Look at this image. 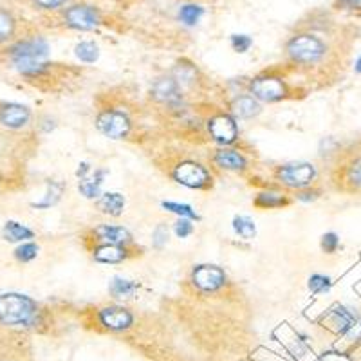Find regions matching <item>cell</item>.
Here are the masks:
<instances>
[{
  "label": "cell",
  "mask_w": 361,
  "mask_h": 361,
  "mask_svg": "<svg viewBox=\"0 0 361 361\" xmlns=\"http://www.w3.org/2000/svg\"><path fill=\"white\" fill-rule=\"evenodd\" d=\"M33 2L35 6H38L42 9H58L62 8L67 0H33Z\"/></svg>",
  "instance_id": "39"
},
{
  "label": "cell",
  "mask_w": 361,
  "mask_h": 361,
  "mask_svg": "<svg viewBox=\"0 0 361 361\" xmlns=\"http://www.w3.org/2000/svg\"><path fill=\"white\" fill-rule=\"evenodd\" d=\"M288 56L300 66H314L327 54V44L312 33H298L289 38L286 45Z\"/></svg>",
  "instance_id": "3"
},
{
  "label": "cell",
  "mask_w": 361,
  "mask_h": 361,
  "mask_svg": "<svg viewBox=\"0 0 361 361\" xmlns=\"http://www.w3.org/2000/svg\"><path fill=\"white\" fill-rule=\"evenodd\" d=\"M208 132L221 145H231L238 137V127L235 123V118L228 114H217L209 118Z\"/></svg>",
  "instance_id": "12"
},
{
  "label": "cell",
  "mask_w": 361,
  "mask_h": 361,
  "mask_svg": "<svg viewBox=\"0 0 361 361\" xmlns=\"http://www.w3.org/2000/svg\"><path fill=\"white\" fill-rule=\"evenodd\" d=\"M130 118L123 111H103L96 118V128L111 140H123L130 132Z\"/></svg>",
  "instance_id": "8"
},
{
  "label": "cell",
  "mask_w": 361,
  "mask_h": 361,
  "mask_svg": "<svg viewBox=\"0 0 361 361\" xmlns=\"http://www.w3.org/2000/svg\"><path fill=\"white\" fill-rule=\"evenodd\" d=\"M338 247H340V237L334 231H329V233L322 237V250H324V253L333 255L336 253Z\"/></svg>",
  "instance_id": "34"
},
{
  "label": "cell",
  "mask_w": 361,
  "mask_h": 361,
  "mask_svg": "<svg viewBox=\"0 0 361 361\" xmlns=\"http://www.w3.org/2000/svg\"><path fill=\"white\" fill-rule=\"evenodd\" d=\"M15 31H17V20L13 17V13L0 8V44L11 40L15 37Z\"/></svg>",
  "instance_id": "27"
},
{
  "label": "cell",
  "mask_w": 361,
  "mask_h": 361,
  "mask_svg": "<svg viewBox=\"0 0 361 361\" xmlns=\"http://www.w3.org/2000/svg\"><path fill=\"white\" fill-rule=\"evenodd\" d=\"M102 214L111 215V217H119L125 209V197L118 192H105L96 202Z\"/></svg>",
  "instance_id": "19"
},
{
  "label": "cell",
  "mask_w": 361,
  "mask_h": 361,
  "mask_svg": "<svg viewBox=\"0 0 361 361\" xmlns=\"http://www.w3.org/2000/svg\"><path fill=\"white\" fill-rule=\"evenodd\" d=\"M193 230H195V228H193L192 221H188V219H179V221L173 224V233L179 238L190 237V235L193 233Z\"/></svg>",
  "instance_id": "36"
},
{
  "label": "cell",
  "mask_w": 361,
  "mask_h": 361,
  "mask_svg": "<svg viewBox=\"0 0 361 361\" xmlns=\"http://www.w3.org/2000/svg\"><path fill=\"white\" fill-rule=\"evenodd\" d=\"M345 180L349 183L350 188L361 190V156L354 157L347 169H345Z\"/></svg>",
  "instance_id": "31"
},
{
  "label": "cell",
  "mask_w": 361,
  "mask_h": 361,
  "mask_svg": "<svg viewBox=\"0 0 361 361\" xmlns=\"http://www.w3.org/2000/svg\"><path fill=\"white\" fill-rule=\"evenodd\" d=\"M233 231L238 237H243L244 240H251L257 235V226H255V222L250 217L238 215V217L233 219Z\"/></svg>",
  "instance_id": "29"
},
{
  "label": "cell",
  "mask_w": 361,
  "mask_h": 361,
  "mask_svg": "<svg viewBox=\"0 0 361 361\" xmlns=\"http://www.w3.org/2000/svg\"><path fill=\"white\" fill-rule=\"evenodd\" d=\"M8 54L13 67L24 76H42L49 71V63H47L49 44L42 37L27 38V40L13 44Z\"/></svg>",
  "instance_id": "1"
},
{
  "label": "cell",
  "mask_w": 361,
  "mask_h": 361,
  "mask_svg": "<svg viewBox=\"0 0 361 361\" xmlns=\"http://www.w3.org/2000/svg\"><path fill=\"white\" fill-rule=\"evenodd\" d=\"M107 176V170H94L89 176L78 180V190L83 197L87 199H99L102 197V185L103 179Z\"/></svg>",
  "instance_id": "18"
},
{
  "label": "cell",
  "mask_w": 361,
  "mask_h": 361,
  "mask_svg": "<svg viewBox=\"0 0 361 361\" xmlns=\"http://www.w3.org/2000/svg\"><path fill=\"white\" fill-rule=\"evenodd\" d=\"M338 6L343 9H361V0H338Z\"/></svg>",
  "instance_id": "40"
},
{
  "label": "cell",
  "mask_w": 361,
  "mask_h": 361,
  "mask_svg": "<svg viewBox=\"0 0 361 361\" xmlns=\"http://www.w3.org/2000/svg\"><path fill=\"white\" fill-rule=\"evenodd\" d=\"M31 121V111L20 103H2L0 105V125L9 130H20Z\"/></svg>",
  "instance_id": "14"
},
{
  "label": "cell",
  "mask_w": 361,
  "mask_h": 361,
  "mask_svg": "<svg viewBox=\"0 0 361 361\" xmlns=\"http://www.w3.org/2000/svg\"><path fill=\"white\" fill-rule=\"evenodd\" d=\"M354 71H356L357 74H361V56L357 58V60H356V63H354Z\"/></svg>",
  "instance_id": "42"
},
{
  "label": "cell",
  "mask_w": 361,
  "mask_h": 361,
  "mask_svg": "<svg viewBox=\"0 0 361 361\" xmlns=\"http://www.w3.org/2000/svg\"><path fill=\"white\" fill-rule=\"evenodd\" d=\"M172 76L176 78V82L179 83L180 89H183V87H188L195 83V80H197V69H195L193 63L183 60V62H179L173 67Z\"/></svg>",
  "instance_id": "22"
},
{
  "label": "cell",
  "mask_w": 361,
  "mask_h": 361,
  "mask_svg": "<svg viewBox=\"0 0 361 361\" xmlns=\"http://www.w3.org/2000/svg\"><path fill=\"white\" fill-rule=\"evenodd\" d=\"M2 235H4V238L6 240H9V243H24V240H27V238L35 237V233L29 230L27 226L20 224V222L17 221L6 222Z\"/></svg>",
  "instance_id": "21"
},
{
  "label": "cell",
  "mask_w": 361,
  "mask_h": 361,
  "mask_svg": "<svg viewBox=\"0 0 361 361\" xmlns=\"http://www.w3.org/2000/svg\"><path fill=\"white\" fill-rule=\"evenodd\" d=\"M0 322L4 325L33 327L40 322V309L33 298L18 293L0 295Z\"/></svg>",
  "instance_id": "2"
},
{
  "label": "cell",
  "mask_w": 361,
  "mask_h": 361,
  "mask_svg": "<svg viewBox=\"0 0 361 361\" xmlns=\"http://www.w3.org/2000/svg\"><path fill=\"white\" fill-rule=\"evenodd\" d=\"M150 96L156 99L157 103H164L170 107H177L183 102V89L179 83L176 82L173 76H161L152 83L150 89Z\"/></svg>",
  "instance_id": "10"
},
{
  "label": "cell",
  "mask_w": 361,
  "mask_h": 361,
  "mask_svg": "<svg viewBox=\"0 0 361 361\" xmlns=\"http://www.w3.org/2000/svg\"><path fill=\"white\" fill-rule=\"evenodd\" d=\"M318 197H320V192H318V190H311V188H307V190L304 188L296 193V199H298V201H304V202L316 201Z\"/></svg>",
  "instance_id": "38"
},
{
  "label": "cell",
  "mask_w": 361,
  "mask_h": 361,
  "mask_svg": "<svg viewBox=\"0 0 361 361\" xmlns=\"http://www.w3.org/2000/svg\"><path fill=\"white\" fill-rule=\"evenodd\" d=\"M214 163L219 169L230 170V172H244L247 169V161L243 154H238L237 150H230V148H222L217 150L214 156Z\"/></svg>",
  "instance_id": "16"
},
{
  "label": "cell",
  "mask_w": 361,
  "mask_h": 361,
  "mask_svg": "<svg viewBox=\"0 0 361 361\" xmlns=\"http://www.w3.org/2000/svg\"><path fill=\"white\" fill-rule=\"evenodd\" d=\"M152 243H154V246L157 247V250H161L164 244L169 243V228H166V226H164V224L157 226L156 230H154Z\"/></svg>",
  "instance_id": "37"
},
{
  "label": "cell",
  "mask_w": 361,
  "mask_h": 361,
  "mask_svg": "<svg viewBox=\"0 0 361 361\" xmlns=\"http://www.w3.org/2000/svg\"><path fill=\"white\" fill-rule=\"evenodd\" d=\"M98 316L99 324L105 329H109V331H114V333L127 331V329H130V325L134 324V316H132V312L128 311L127 307H119V305L103 307Z\"/></svg>",
  "instance_id": "13"
},
{
  "label": "cell",
  "mask_w": 361,
  "mask_h": 361,
  "mask_svg": "<svg viewBox=\"0 0 361 361\" xmlns=\"http://www.w3.org/2000/svg\"><path fill=\"white\" fill-rule=\"evenodd\" d=\"M231 112L238 119H250L260 114V103L253 96H237L231 102Z\"/></svg>",
  "instance_id": "20"
},
{
  "label": "cell",
  "mask_w": 361,
  "mask_h": 361,
  "mask_svg": "<svg viewBox=\"0 0 361 361\" xmlns=\"http://www.w3.org/2000/svg\"><path fill=\"white\" fill-rule=\"evenodd\" d=\"M255 206L260 209H273V208H282V206L289 204V199L282 193H273V192H262L255 197Z\"/></svg>",
  "instance_id": "23"
},
{
  "label": "cell",
  "mask_w": 361,
  "mask_h": 361,
  "mask_svg": "<svg viewBox=\"0 0 361 361\" xmlns=\"http://www.w3.org/2000/svg\"><path fill=\"white\" fill-rule=\"evenodd\" d=\"M325 320H327L329 327L333 329V331L347 336V334L354 329V325L361 320V316L360 312L353 307H347V305H334V307L327 312Z\"/></svg>",
  "instance_id": "11"
},
{
  "label": "cell",
  "mask_w": 361,
  "mask_h": 361,
  "mask_svg": "<svg viewBox=\"0 0 361 361\" xmlns=\"http://www.w3.org/2000/svg\"><path fill=\"white\" fill-rule=\"evenodd\" d=\"M307 288L312 295H325V293H329L331 291V288H333V279L327 275L316 273V275L309 276Z\"/></svg>",
  "instance_id": "30"
},
{
  "label": "cell",
  "mask_w": 361,
  "mask_h": 361,
  "mask_svg": "<svg viewBox=\"0 0 361 361\" xmlns=\"http://www.w3.org/2000/svg\"><path fill=\"white\" fill-rule=\"evenodd\" d=\"M193 286L202 293H215L226 283V273L219 266L202 264L192 273Z\"/></svg>",
  "instance_id": "9"
},
{
  "label": "cell",
  "mask_w": 361,
  "mask_h": 361,
  "mask_svg": "<svg viewBox=\"0 0 361 361\" xmlns=\"http://www.w3.org/2000/svg\"><path fill=\"white\" fill-rule=\"evenodd\" d=\"M37 255L38 246L35 243H25L15 250V259L20 260V262H31V260L37 259Z\"/></svg>",
  "instance_id": "33"
},
{
  "label": "cell",
  "mask_w": 361,
  "mask_h": 361,
  "mask_svg": "<svg viewBox=\"0 0 361 361\" xmlns=\"http://www.w3.org/2000/svg\"><path fill=\"white\" fill-rule=\"evenodd\" d=\"M161 206H163L164 209L172 212V214L179 215L180 219H188V221H199V215L195 214V209H193L190 204H179V202L164 201Z\"/></svg>",
  "instance_id": "32"
},
{
  "label": "cell",
  "mask_w": 361,
  "mask_h": 361,
  "mask_svg": "<svg viewBox=\"0 0 361 361\" xmlns=\"http://www.w3.org/2000/svg\"><path fill=\"white\" fill-rule=\"evenodd\" d=\"M92 257H94L96 262L102 264H119L127 260L130 255H128L127 246H116V244H99L92 251Z\"/></svg>",
  "instance_id": "17"
},
{
  "label": "cell",
  "mask_w": 361,
  "mask_h": 361,
  "mask_svg": "<svg viewBox=\"0 0 361 361\" xmlns=\"http://www.w3.org/2000/svg\"><path fill=\"white\" fill-rule=\"evenodd\" d=\"M202 15H204V8L201 4H183L179 8V20L188 27H193L201 22Z\"/></svg>",
  "instance_id": "25"
},
{
  "label": "cell",
  "mask_w": 361,
  "mask_h": 361,
  "mask_svg": "<svg viewBox=\"0 0 361 361\" xmlns=\"http://www.w3.org/2000/svg\"><path fill=\"white\" fill-rule=\"evenodd\" d=\"M250 90L257 102L266 103L280 102L288 94V87L283 80L276 78V76H257L255 80H251Z\"/></svg>",
  "instance_id": "7"
},
{
  "label": "cell",
  "mask_w": 361,
  "mask_h": 361,
  "mask_svg": "<svg viewBox=\"0 0 361 361\" xmlns=\"http://www.w3.org/2000/svg\"><path fill=\"white\" fill-rule=\"evenodd\" d=\"M96 240L102 244H116V246H130L132 235L123 226L102 224L94 230Z\"/></svg>",
  "instance_id": "15"
},
{
  "label": "cell",
  "mask_w": 361,
  "mask_h": 361,
  "mask_svg": "<svg viewBox=\"0 0 361 361\" xmlns=\"http://www.w3.org/2000/svg\"><path fill=\"white\" fill-rule=\"evenodd\" d=\"M63 22L67 27L76 31H94L102 25V13L89 4H74L63 11Z\"/></svg>",
  "instance_id": "6"
},
{
  "label": "cell",
  "mask_w": 361,
  "mask_h": 361,
  "mask_svg": "<svg viewBox=\"0 0 361 361\" xmlns=\"http://www.w3.org/2000/svg\"><path fill=\"white\" fill-rule=\"evenodd\" d=\"M320 361H349V360H347V357H343V356H338L336 353H329L327 356L322 357Z\"/></svg>",
  "instance_id": "41"
},
{
  "label": "cell",
  "mask_w": 361,
  "mask_h": 361,
  "mask_svg": "<svg viewBox=\"0 0 361 361\" xmlns=\"http://www.w3.org/2000/svg\"><path fill=\"white\" fill-rule=\"evenodd\" d=\"M251 45H253V38L247 37V35H231V47L237 53H246V51H250Z\"/></svg>",
  "instance_id": "35"
},
{
  "label": "cell",
  "mask_w": 361,
  "mask_h": 361,
  "mask_svg": "<svg viewBox=\"0 0 361 361\" xmlns=\"http://www.w3.org/2000/svg\"><path fill=\"white\" fill-rule=\"evenodd\" d=\"M74 54H76V58H78L80 62L94 63L98 62L99 58V47L94 42H80V44L74 47Z\"/></svg>",
  "instance_id": "28"
},
{
  "label": "cell",
  "mask_w": 361,
  "mask_h": 361,
  "mask_svg": "<svg viewBox=\"0 0 361 361\" xmlns=\"http://www.w3.org/2000/svg\"><path fill=\"white\" fill-rule=\"evenodd\" d=\"M137 288H140V286L135 282H132V280L116 276V279H112L111 286H109V291H111V295L114 296V298H130V296L135 295Z\"/></svg>",
  "instance_id": "24"
},
{
  "label": "cell",
  "mask_w": 361,
  "mask_h": 361,
  "mask_svg": "<svg viewBox=\"0 0 361 361\" xmlns=\"http://www.w3.org/2000/svg\"><path fill=\"white\" fill-rule=\"evenodd\" d=\"M62 193H63L62 183L47 180V192H45L44 199L38 202H33V206L35 208H51V206H54L60 199H62Z\"/></svg>",
  "instance_id": "26"
},
{
  "label": "cell",
  "mask_w": 361,
  "mask_h": 361,
  "mask_svg": "<svg viewBox=\"0 0 361 361\" xmlns=\"http://www.w3.org/2000/svg\"><path fill=\"white\" fill-rule=\"evenodd\" d=\"M275 176L288 188L304 190L316 179V169L311 163H289L279 166Z\"/></svg>",
  "instance_id": "5"
},
{
  "label": "cell",
  "mask_w": 361,
  "mask_h": 361,
  "mask_svg": "<svg viewBox=\"0 0 361 361\" xmlns=\"http://www.w3.org/2000/svg\"><path fill=\"white\" fill-rule=\"evenodd\" d=\"M172 177L179 185L195 190L208 188L212 185V179H214L204 164L197 163V161H183V163H179L173 169Z\"/></svg>",
  "instance_id": "4"
}]
</instances>
